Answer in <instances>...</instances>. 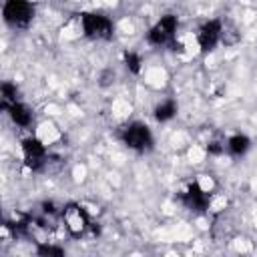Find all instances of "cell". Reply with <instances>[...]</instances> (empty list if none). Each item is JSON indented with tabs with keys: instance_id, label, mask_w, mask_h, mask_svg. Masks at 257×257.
<instances>
[{
	"instance_id": "obj_14",
	"label": "cell",
	"mask_w": 257,
	"mask_h": 257,
	"mask_svg": "<svg viewBox=\"0 0 257 257\" xmlns=\"http://www.w3.org/2000/svg\"><path fill=\"white\" fill-rule=\"evenodd\" d=\"M124 62H126V68L131 70V72H139L141 70V56L139 54H135V52H126L124 54Z\"/></svg>"
},
{
	"instance_id": "obj_10",
	"label": "cell",
	"mask_w": 257,
	"mask_h": 257,
	"mask_svg": "<svg viewBox=\"0 0 257 257\" xmlns=\"http://www.w3.org/2000/svg\"><path fill=\"white\" fill-rule=\"evenodd\" d=\"M227 151L235 157H241L249 151V139L245 135H233L229 141H227Z\"/></svg>"
},
{
	"instance_id": "obj_6",
	"label": "cell",
	"mask_w": 257,
	"mask_h": 257,
	"mask_svg": "<svg viewBox=\"0 0 257 257\" xmlns=\"http://www.w3.org/2000/svg\"><path fill=\"white\" fill-rule=\"evenodd\" d=\"M22 155H24V163L28 169L32 171H40L46 167L48 163V153H46V147L38 141V139H26L22 141Z\"/></svg>"
},
{
	"instance_id": "obj_5",
	"label": "cell",
	"mask_w": 257,
	"mask_h": 257,
	"mask_svg": "<svg viewBox=\"0 0 257 257\" xmlns=\"http://www.w3.org/2000/svg\"><path fill=\"white\" fill-rule=\"evenodd\" d=\"M175 32H177V16L167 14L147 32V40L155 46H163V44L173 42Z\"/></svg>"
},
{
	"instance_id": "obj_3",
	"label": "cell",
	"mask_w": 257,
	"mask_h": 257,
	"mask_svg": "<svg viewBox=\"0 0 257 257\" xmlns=\"http://www.w3.org/2000/svg\"><path fill=\"white\" fill-rule=\"evenodd\" d=\"M120 139L128 149H135V151H149L153 147V135H151L149 126H145L141 122H133V124L124 126L120 133Z\"/></svg>"
},
{
	"instance_id": "obj_4",
	"label": "cell",
	"mask_w": 257,
	"mask_h": 257,
	"mask_svg": "<svg viewBox=\"0 0 257 257\" xmlns=\"http://www.w3.org/2000/svg\"><path fill=\"white\" fill-rule=\"evenodd\" d=\"M62 221H64V227L66 231L72 235V237H80L86 233V229L90 227V221H88V215L86 211L76 205V203H70L62 209Z\"/></svg>"
},
{
	"instance_id": "obj_13",
	"label": "cell",
	"mask_w": 257,
	"mask_h": 257,
	"mask_svg": "<svg viewBox=\"0 0 257 257\" xmlns=\"http://www.w3.org/2000/svg\"><path fill=\"white\" fill-rule=\"evenodd\" d=\"M16 94H18V90H16V86L12 82H4L2 84V108L4 110H8L14 102H18L16 100Z\"/></svg>"
},
{
	"instance_id": "obj_12",
	"label": "cell",
	"mask_w": 257,
	"mask_h": 257,
	"mask_svg": "<svg viewBox=\"0 0 257 257\" xmlns=\"http://www.w3.org/2000/svg\"><path fill=\"white\" fill-rule=\"evenodd\" d=\"M239 32H237V26L231 24V22H223V30H221V42L227 44V46H233L239 42Z\"/></svg>"
},
{
	"instance_id": "obj_9",
	"label": "cell",
	"mask_w": 257,
	"mask_h": 257,
	"mask_svg": "<svg viewBox=\"0 0 257 257\" xmlns=\"http://www.w3.org/2000/svg\"><path fill=\"white\" fill-rule=\"evenodd\" d=\"M8 114L10 118L18 124V126H28L32 122V110L24 104V102H14L10 108H8Z\"/></svg>"
},
{
	"instance_id": "obj_17",
	"label": "cell",
	"mask_w": 257,
	"mask_h": 257,
	"mask_svg": "<svg viewBox=\"0 0 257 257\" xmlns=\"http://www.w3.org/2000/svg\"><path fill=\"white\" fill-rule=\"evenodd\" d=\"M197 185L205 191V193H209L211 195V189H213V179H209V175H201V179L197 181Z\"/></svg>"
},
{
	"instance_id": "obj_16",
	"label": "cell",
	"mask_w": 257,
	"mask_h": 257,
	"mask_svg": "<svg viewBox=\"0 0 257 257\" xmlns=\"http://www.w3.org/2000/svg\"><path fill=\"white\" fill-rule=\"evenodd\" d=\"M225 149H227V145H225L223 141H219V139L207 143V151H209L211 155H221V153H225Z\"/></svg>"
},
{
	"instance_id": "obj_11",
	"label": "cell",
	"mask_w": 257,
	"mask_h": 257,
	"mask_svg": "<svg viewBox=\"0 0 257 257\" xmlns=\"http://www.w3.org/2000/svg\"><path fill=\"white\" fill-rule=\"evenodd\" d=\"M175 114H177V102L175 100H165V102L157 104V108H155V118L159 122L171 120Z\"/></svg>"
},
{
	"instance_id": "obj_8",
	"label": "cell",
	"mask_w": 257,
	"mask_h": 257,
	"mask_svg": "<svg viewBox=\"0 0 257 257\" xmlns=\"http://www.w3.org/2000/svg\"><path fill=\"white\" fill-rule=\"evenodd\" d=\"M181 201L185 203L187 209L203 213V211H207V207H209V193H205V191L197 185V181H195V183L189 185V189L181 195Z\"/></svg>"
},
{
	"instance_id": "obj_1",
	"label": "cell",
	"mask_w": 257,
	"mask_h": 257,
	"mask_svg": "<svg viewBox=\"0 0 257 257\" xmlns=\"http://www.w3.org/2000/svg\"><path fill=\"white\" fill-rule=\"evenodd\" d=\"M80 22H82V30H84V34L88 38H94V40H110L112 34H114V26H112V22L104 14L84 12L80 16Z\"/></svg>"
},
{
	"instance_id": "obj_15",
	"label": "cell",
	"mask_w": 257,
	"mask_h": 257,
	"mask_svg": "<svg viewBox=\"0 0 257 257\" xmlns=\"http://www.w3.org/2000/svg\"><path fill=\"white\" fill-rule=\"evenodd\" d=\"M36 251H38L40 255H56V257L64 255V249H62V247H54V245H48V243H40Z\"/></svg>"
},
{
	"instance_id": "obj_2",
	"label": "cell",
	"mask_w": 257,
	"mask_h": 257,
	"mask_svg": "<svg viewBox=\"0 0 257 257\" xmlns=\"http://www.w3.org/2000/svg\"><path fill=\"white\" fill-rule=\"evenodd\" d=\"M4 20L14 28H24L34 16V6L28 0H6L4 4Z\"/></svg>"
},
{
	"instance_id": "obj_7",
	"label": "cell",
	"mask_w": 257,
	"mask_h": 257,
	"mask_svg": "<svg viewBox=\"0 0 257 257\" xmlns=\"http://www.w3.org/2000/svg\"><path fill=\"white\" fill-rule=\"evenodd\" d=\"M221 30H223V22L221 20H209L201 26L199 30V46L203 52H209L217 46V42H221Z\"/></svg>"
}]
</instances>
